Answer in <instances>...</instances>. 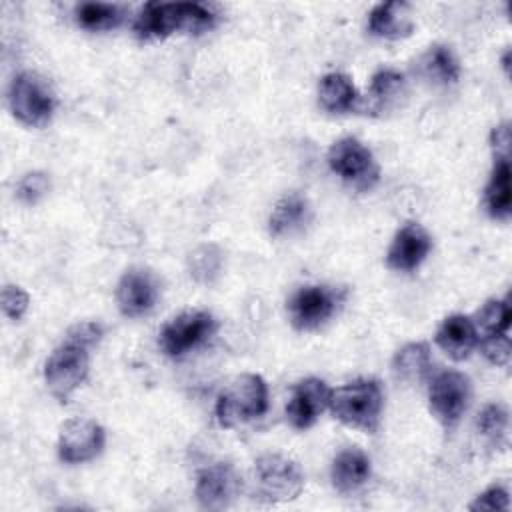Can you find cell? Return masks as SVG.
Segmentation results:
<instances>
[{
  "label": "cell",
  "mask_w": 512,
  "mask_h": 512,
  "mask_svg": "<svg viewBox=\"0 0 512 512\" xmlns=\"http://www.w3.org/2000/svg\"><path fill=\"white\" fill-rule=\"evenodd\" d=\"M238 490V476L230 464L218 462L204 468L196 480V498L206 510H222L230 506Z\"/></svg>",
  "instance_id": "5bb4252c"
},
{
  "label": "cell",
  "mask_w": 512,
  "mask_h": 512,
  "mask_svg": "<svg viewBox=\"0 0 512 512\" xmlns=\"http://www.w3.org/2000/svg\"><path fill=\"white\" fill-rule=\"evenodd\" d=\"M478 432L490 446H500L508 430V412L500 404H488L478 416Z\"/></svg>",
  "instance_id": "4316f807"
},
{
  "label": "cell",
  "mask_w": 512,
  "mask_h": 512,
  "mask_svg": "<svg viewBox=\"0 0 512 512\" xmlns=\"http://www.w3.org/2000/svg\"><path fill=\"white\" fill-rule=\"evenodd\" d=\"M48 188H50V182L44 172H28L20 178L16 186V196L24 204H36L48 192Z\"/></svg>",
  "instance_id": "f1b7e54d"
},
{
  "label": "cell",
  "mask_w": 512,
  "mask_h": 512,
  "mask_svg": "<svg viewBox=\"0 0 512 512\" xmlns=\"http://www.w3.org/2000/svg\"><path fill=\"white\" fill-rule=\"evenodd\" d=\"M382 406V386L372 378H358L332 390L328 404L342 424L364 432H374L378 428Z\"/></svg>",
  "instance_id": "7a4b0ae2"
},
{
  "label": "cell",
  "mask_w": 512,
  "mask_h": 512,
  "mask_svg": "<svg viewBox=\"0 0 512 512\" xmlns=\"http://www.w3.org/2000/svg\"><path fill=\"white\" fill-rule=\"evenodd\" d=\"M482 354L496 366H508L510 362V336L508 332L480 338Z\"/></svg>",
  "instance_id": "f546056e"
},
{
  "label": "cell",
  "mask_w": 512,
  "mask_h": 512,
  "mask_svg": "<svg viewBox=\"0 0 512 512\" xmlns=\"http://www.w3.org/2000/svg\"><path fill=\"white\" fill-rule=\"evenodd\" d=\"M2 312L10 320H20L28 308V294L16 286V284H6L2 288Z\"/></svg>",
  "instance_id": "4dcf8cb0"
},
{
  "label": "cell",
  "mask_w": 512,
  "mask_h": 512,
  "mask_svg": "<svg viewBox=\"0 0 512 512\" xmlns=\"http://www.w3.org/2000/svg\"><path fill=\"white\" fill-rule=\"evenodd\" d=\"M158 298V284L150 270L130 268L122 274L116 288V302L124 316L138 318L150 312Z\"/></svg>",
  "instance_id": "4fadbf2b"
},
{
  "label": "cell",
  "mask_w": 512,
  "mask_h": 512,
  "mask_svg": "<svg viewBox=\"0 0 512 512\" xmlns=\"http://www.w3.org/2000/svg\"><path fill=\"white\" fill-rule=\"evenodd\" d=\"M104 428L88 418L66 420L58 436V456L66 464L94 460L104 448Z\"/></svg>",
  "instance_id": "8fae6325"
},
{
  "label": "cell",
  "mask_w": 512,
  "mask_h": 512,
  "mask_svg": "<svg viewBox=\"0 0 512 512\" xmlns=\"http://www.w3.org/2000/svg\"><path fill=\"white\" fill-rule=\"evenodd\" d=\"M220 266H222V254L214 244L198 246L188 258L190 276L198 282H212L218 276Z\"/></svg>",
  "instance_id": "484cf974"
},
{
  "label": "cell",
  "mask_w": 512,
  "mask_h": 512,
  "mask_svg": "<svg viewBox=\"0 0 512 512\" xmlns=\"http://www.w3.org/2000/svg\"><path fill=\"white\" fill-rule=\"evenodd\" d=\"M8 106L22 124L44 126L52 118L54 98L36 74L22 72L14 76L8 88Z\"/></svg>",
  "instance_id": "ba28073f"
},
{
  "label": "cell",
  "mask_w": 512,
  "mask_h": 512,
  "mask_svg": "<svg viewBox=\"0 0 512 512\" xmlns=\"http://www.w3.org/2000/svg\"><path fill=\"white\" fill-rule=\"evenodd\" d=\"M436 344L452 360H466L478 344V334L472 318L464 314H452L444 318L436 332Z\"/></svg>",
  "instance_id": "2e32d148"
},
{
  "label": "cell",
  "mask_w": 512,
  "mask_h": 512,
  "mask_svg": "<svg viewBox=\"0 0 512 512\" xmlns=\"http://www.w3.org/2000/svg\"><path fill=\"white\" fill-rule=\"evenodd\" d=\"M328 164L344 182L356 190H370L380 176L372 152L356 138L346 136L336 140L328 150Z\"/></svg>",
  "instance_id": "52a82bcc"
},
{
  "label": "cell",
  "mask_w": 512,
  "mask_h": 512,
  "mask_svg": "<svg viewBox=\"0 0 512 512\" xmlns=\"http://www.w3.org/2000/svg\"><path fill=\"white\" fill-rule=\"evenodd\" d=\"M124 14L116 4L106 2H82L76 8V22L90 32L110 30L122 22Z\"/></svg>",
  "instance_id": "603a6c76"
},
{
  "label": "cell",
  "mask_w": 512,
  "mask_h": 512,
  "mask_svg": "<svg viewBox=\"0 0 512 512\" xmlns=\"http://www.w3.org/2000/svg\"><path fill=\"white\" fill-rule=\"evenodd\" d=\"M410 6L406 2H382L370 10L368 30L380 38H404L412 32Z\"/></svg>",
  "instance_id": "d6986e66"
},
{
  "label": "cell",
  "mask_w": 512,
  "mask_h": 512,
  "mask_svg": "<svg viewBox=\"0 0 512 512\" xmlns=\"http://www.w3.org/2000/svg\"><path fill=\"white\" fill-rule=\"evenodd\" d=\"M88 376V348L64 340L46 360L44 366V380L50 388V392L66 402L68 396L86 380Z\"/></svg>",
  "instance_id": "8992f818"
},
{
  "label": "cell",
  "mask_w": 512,
  "mask_h": 512,
  "mask_svg": "<svg viewBox=\"0 0 512 512\" xmlns=\"http://www.w3.org/2000/svg\"><path fill=\"white\" fill-rule=\"evenodd\" d=\"M422 70L438 84H454L460 78V66L456 56L446 46H432L422 58Z\"/></svg>",
  "instance_id": "cb8c5ba5"
},
{
  "label": "cell",
  "mask_w": 512,
  "mask_h": 512,
  "mask_svg": "<svg viewBox=\"0 0 512 512\" xmlns=\"http://www.w3.org/2000/svg\"><path fill=\"white\" fill-rule=\"evenodd\" d=\"M268 408V386L258 374L232 378L216 398V418L220 426L232 428L262 416Z\"/></svg>",
  "instance_id": "3957f363"
},
{
  "label": "cell",
  "mask_w": 512,
  "mask_h": 512,
  "mask_svg": "<svg viewBox=\"0 0 512 512\" xmlns=\"http://www.w3.org/2000/svg\"><path fill=\"white\" fill-rule=\"evenodd\" d=\"M214 20V12L198 2H148L134 22V34L140 40L166 38L178 30L200 34Z\"/></svg>",
  "instance_id": "6da1fadb"
},
{
  "label": "cell",
  "mask_w": 512,
  "mask_h": 512,
  "mask_svg": "<svg viewBox=\"0 0 512 512\" xmlns=\"http://www.w3.org/2000/svg\"><path fill=\"white\" fill-rule=\"evenodd\" d=\"M472 386L466 374L456 370L438 372L428 386V402L432 414L446 428H454L468 408Z\"/></svg>",
  "instance_id": "9c48e42d"
},
{
  "label": "cell",
  "mask_w": 512,
  "mask_h": 512,
  "mask_svg": "<svg viewBox=\"0 0 512 512\" xmlns=\"http://www.w3.org/2000/svg\"><path fill=\"white\" fill-rule=\"evenodd\" d=\"M310 218H312L310 202L302 194L292 192V194L282 196L276 202V206L270 214V220H268V230L276 238L290 236V234L302 230L310 222Z\"/></svg>",
  "instance_id": "e0dca14e"
},
{
  "label": "cell",
  "mask_w": 512,
  "mask_h": 512,
  "mask_svg": "<svg viewBox=\"0 0 512 512\" xmlns=\"http://www.w3.org/2000/svg\"><path fill=\"white\" fill-rule=\"evenodd\" d=\"M370 476V458L360 448H344L336 454L330 468L332 484L338 492L358 490Z\"/></svg>",
  "instance_id": "ac0fdd59"
},
{
  "label": "cell",
  "mask_w": 512,
  "mask_h": 512,
  "mask_svg": "<svg viewBox=\"0 0 512 512\" xmlns=\"http://www.w3.org/2000/svg\"><path fill=\"white\" fill-rule=\"evenodd\" d=\"M432 366L430 348L424 342H410L402 346L392 358V372L406 384H420L428 378Z\"/></svg>",
  "instance_id": "44dd1931"
},
{
  "label": "cell",
  "mask_w": 512,
  "mask_h": 512,
  "mask_svg": "<svg viewBox=\"0 0 512 512\" xmlns=\"http://www.w3.org/2000/svg\"><path fill=\"white\" fill-rule=\"evenodd\" d=\"M402 84H404V76L400 72L390 68L378 70L370 82V96L376 104H384L402 88Z\"/></svg>",
  "instance_id": "83f0119b"
},
{
  "label": "cell",
  "mask_w": 512,
  "mask_h": 512,
  "mask_svg": "<svg viewBox=\"0 0 512 512\" xmlns=\"http://www.w3.org/2000/svg\"><path fill=\"white\" fill-rule=\"evenodd\" d=\"M216 330V320L204 310L182 312L172 318L162 330L158 344L168 356H182L208 340Z\"/></svg>",
  "instance_id": "30bf717a"
},
{
  "label": "cell",
  "mask_w": 512,
  "mask_h": 512,
  "mask_svg": "<svg viewBox=\"0 0 512 512\" xmlns=\"http://www.w3.org/2000/svg\"><path fill=\"white\" fill-rule=\"evenodd\" d=\"M510 318H512V312H510L508 300L492 298V300L484 302V306L476 312V318L472 320L476 334H482V336H478V340L486 338V336L508 332Z\"/></svg>",
  "instance_id": "d4e9b609"
},
{
  "label": "cell",
  "mask_w": 512,
  "mask_h": 512,
  "mask_svg": "<svg viewBox=\"0 0 512 512\" xmlns=\"http://www.w3.org/2000/svg\"><path fill=\"white\" fill-rule=\"evenodd\" d=\"M484 206L496 220L510 216V156H494L490 180L484 190Z\"/></svg>",
  "instance_id": "ffe728a7"
},
{
  "label": "cell",
  "mask_w": 512,
  "mask_h": 512,
  "mask_svg": "<svg viewBox=\"0 0 512 512\" xmlns=\"http://www.w3.org/2000/svg\"><path fill=\"white\" fill-rule=\"evenodd\" d=\"M102 334H104V328L98 322H78L66 332V338L86 348H92L102 338Z\"/></svg>",
  "instance_id": "d6a6232c"
},
{
  "label": "cell",
  "mask_w": 512,
  "mask_h": 512,
  "mask_svg": "<svg viewBox=\"0 0 512 512\" xmlns=\"http://www.w3.org/2000/svg\"><path fill=\"white\" fill-rule=\"evenodd\" d=\"M318 100L324 110L334 114H344L356 106L358 92L346 74L330 72V74H324L318 84Z\"/></svg>",
  "instance_id": "7402d4cb"
},
{
  "label": "cell",
  "mask_w": 512,
  "mask_h": 512,
  "mask_svg": "<svg viewBox=\"0 0 512 512\" xmlns=\"http://www.w3.org/2000/svg\"><path fill=\"white\" fill-rule=\"evenodd\" d=\"M508 492L500 486H490L470 504V510H508Z\"/></svg>",
  "instance_id": "1f68e13d"
},
{
  "label": "cell",
  "mask_w": 512,
  "mask_h": 512,
  "mask_svg": "<svg viewBox=\"0 0 512 512\" xmlns=\"http://www.w3.org/2000/svg\"><path fill=\"white\" fill-rule=\"evenodd\" d=\"M430 248H432V240L428 232L420 224L408 222L396 232L388 248L386 262L392 270L408 272L418 268L424 262Z\"/></svg>",
  "instance_id": "9a60e30c"
},
{
  "label": "cell",
  "mask_w": 512,
  "mask_h": 512,
  "mask_svg": "<svg viewBox=\"0 0 512 512\" xmlns=\"http://www.w3.org/2000/svg\"><path fill=\"white\" fill-rule=\"evenodd\" d=\"M330 394L332 390L320 378L310 376L296 382L286 406L288 422L298 430L310 428L318 420V416L328 408Z\"/></svg>",
  "instance_id": "7c38bea8"
},
{
  "label": "cell",
  "mask_w": 512,
  "mask_h": 512,
  "mask_svg": "<svg viewBox=\"0 0 512 512\" xmlns=\"http://www.w3.org/2000/svg\"><path fill=\"white\" fill-rule=\"evenodd\" d=\"M344 298V288L302 286L288 300L290 322L296 330H316L338 312Z\"/></svg>",
  "instance_id": "5b68a950"
},
{
  "label": "cell",
  "mask_w": 512,
  "mask_h": 512,
  "mask_svg": "<svg viewBox=\"0 0 512 512\" xmlns=\"http://www.w3.org/2000/svg\"><path fill=\"white\" fill-rule=\"evenodd\" d=\"M256 490L266 502L294 500L304 488V472L298 462L282 454H264L254 464Z\"/></svg>",
  "instance_id": "277c9868"
}]
</instances>
